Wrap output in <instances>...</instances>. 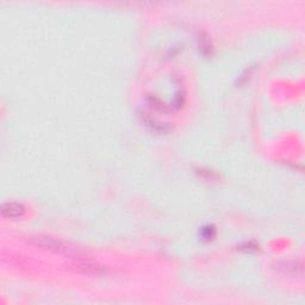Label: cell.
<instances>
[{
    "label": "cell",
    "mask_w": 305,
    "mask_h": 305,
    "mask_svg": "<svg viewBox=\"0 0 305 305\" xmlns=\"http://www.w3.org/2000/svg\"><path fill=\"white\" fill-rule=\"evenodd\" d=\"M26 208L20 203L17 202H8L4 203L2 208V214L4 217H10V218H16V217H20L24 214Z\"/></svg>",
    "instance_id": "1"
}]
</instances>
